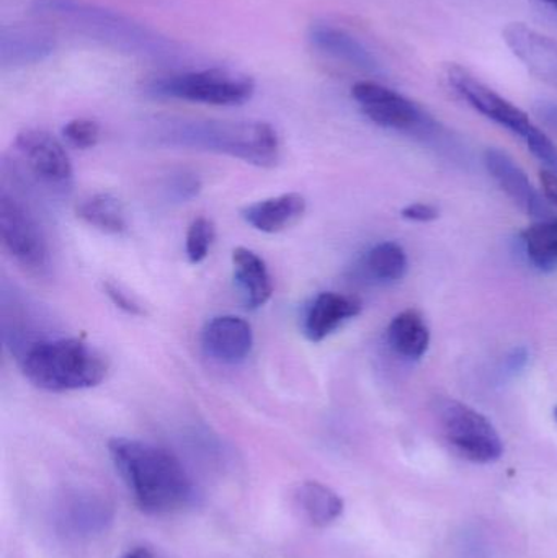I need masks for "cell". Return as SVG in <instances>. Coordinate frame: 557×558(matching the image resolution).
Instances as JSON below:
<instances>
[{
    "instance_id": "cell-9",
    "label": "cell",
    "mask_w": 557,
    "mask_h": 558,
    "mask_svg": "<svg viewBox=\"0 0 557 558\" xmlns=\"http://www.w3.org/2000/svg\"><path fill=\"white\" fill-rule=\"evenodd\" d=\"M353 100L362 113L385 130L405 134H431L437 123L414 100L375 81H360L352 87Z\"/></svg>"
},
{
    "instance_id": "cell-25",
    "label": "cell",
    "mask_w": 557,
    "mask_h": 558,
    "mask_svg": "<svg viewBox=\"0 0 557 558\" xmlns=\"http://www.w3.org/2000/svg\"><path fill=\"white\" fill-rule=\"evenodd\" d=\"M71 520L75 530L94 533V531L104 530L110 517H108V510L104 504L92 500V504L90 501H82V504L78 501V504L72 505Z\"/></svg>"
},
{
    "instance_id": "cell-16",
    "label": "cell",
    "mask_w": 557,
    "mask_h": 558,
    "mask_svg": "<svg viewBox=\"0 0 557 558\" xmlns=\"http://www.w3.org/2000/svg\"><path fill=\"white\" fill-rule=\"evenodd\" d=\"M56 41L46 29L35 26H3L0 29V64L23 68L45 61L55 51Z\"/></svg>"
},
{
    "instance_id": "cell-13",
    "label": "cell",
    "mask_w": 557,
    "mask_h": 558,
    "mask_svg": "<svg viewBox=\"0 0 557 558\" xmlns=\"http://www.w3.org/2000/svg\"><path fill=\"white\" fill-rule=\"evenodd\" d=\"M202 344L211 360L222 364H239L251 354L254 331L251 324L238 315H219L206 324Z\"/></svg>"
},
{
    "instance_id": "cell-27",
    "label": "cell",
    "mask_w": 557,
    "mask_h": 558,
    "mask_svg": "<svg viewBox=\"0 0 557 558\" xmlns=\"http://www.w3.org/2000/svg\"><path fill=\"white\" fill-rule=\"evenodd\" d=\"M104 291L105 294L110 298V301L117 305L121 311L126 312L130 315H144L146 311H144L143 305L136 301V298L130 294V292L124 291L121 286H118L117 282L113 281H105L104 282Z\"/></svg>"
},
{
    "instance_id": "cell-31",
    "label": "cell",
    "mask_w": 557,
    "mask_h": 558,
    "mask_svg": "<svg viewBox=\"0 0 557 558\" xmlns=\"http://www.w3.org/2000/svg\"><path fill=\"white\" fill-rule=\"evenodd\" d=\"M542 189L543 193H545L546 199L553 203V205L557 206V175L556 173L549 172V170H545L542 172Z\"/></svg>"
},
{
    "instance_id": "cell-15",
    "label": "cell",
    "mask_w": 557,
    "mask_h": 558,
    "mask_svg": "<svg viewBox=\"0 0 557 558\" xmlns=\"http://www.w3.org/2000/svg\"><path fill=\"white\" fill-rule=\"evenodd\" d=\"M310 41L317 51L343 62L356 71L376 74L379 62L373 52L355 36L329 23H316L310 28Z\"/></svg>"
},
{
    "instance_id": "cell-12",
    "label": "cell",
    "mask_w": 557,
    "mask_h": 558,
    "mask_svg": "<svg viewBox=\"0 0 557 558\" xmlns=\"http://www.w3.org/2000/svg\"><path fill=\"white\" fill-rule=\"evenodd\" d=\"M484 163L497 185L526 215L533 216L540 221L553 218L548 203L543 202L542 196L530 182L529 175L509 154L500 149H487L484 154Z\"/></svg>"
},
{
    "instance_id": "cell-18",
    "label": "cell",
    "mask_w": 557,
    "mask_h": 558,
    "mask_svg": "<svg viewBox=\"0 0 557 558\" xmlns=\"http://www.w3.org/2000/svg\"><path fill=\"white\" fill-rule=\"evenodd\" d=\"M234 279L244 295L245 305L251 311L264 307L274 294V279L261 255L245 247L232 252Z\"/></svg>"
},
{
    "instance_id": "cell-30",
    "label": "cell",
    "mask_w": 557,
    "mask_h": 558,
    "mask_svg": "<svg viewBox=\"0 0 557 558\" xmlns=\"http://www.w3.org/2000/svg\"><path fill=\"white\" fill-rule=\"evenodd\" d=\"M526 361H529V353H526L525 348H517L512 353L509 354L506 361V373L507 374H517L526 366Z\"/></svg>"
},
{
    "instance_id": "cell-5",
    "label": "cell",
    "mask_w": 557,
    "mask_h": 558,
    "mask_svg": "<svg viewBox=\"0 0 557 558\" xmlns=\"http://www.w3.org/2000/svg\"><path fill=\"white\" fill-rule=\"evenodd\" d=\"M157 97L175 98L213 107H239L255 94V82L249 75L226 69H203L167 75L150 85Z\"/></svg>"
},
{
    "instance_id": "cell-22",
    "label": "cell",
    "mask_w": 557,
    "mask_h": 558,
    "mask_svg": "<svg viewBox=\"0 0 557 558\" xmlns=\"http://www.w3.org/2000/svg\"><path fill=\"white\" fill-rule=\"evenodd\" d=\"M75 215L85 225L105 232V234H123L128 229L126 215L120 199L108 193L88 196L75 208Z\"/></svg>"
},
{
    "instance_id": "cell-1",
    "label": "cell",
    "mask_w": 557,
    "mask_h": 558,
    "mask_svg": "<svg viewBox=\"0 0 557 558\" xmlns=\"http://www.w3.org/2000/svg\"><path fill=\"white\" fill-rule=\"evenodd\" d=\"M108 452L137 507L146 513H172L192 500V481L182 462L167 449L137 439L113 438Z\"/></svg>"
},
{
    "instance_id": "cell-32",
    "label": "cell",
    "mask_w": 557,
    "mask_h": 558,
    "mask_svg": "<svg viewBox=\"0 0 557 558\" xmlns=\"http://www.w3.org/2000/svg\"><path fill=\"white\" fill-rule=\"evenodd\" d=\"M123 558H153L147 549H134L128 553Z\"/></svg>"
},
{
    "instance_id": "cell-10",
    "label": "cell",
    "mask_w": 557,
    "mask_h": 558,
    "mask_svg": "<svg viewBox=\"0 0 557 558\" xmlns=\"http://www.w3.org/2000/svg\"><path fill=\"white\" fill-rule=\"evenodd\" d=\"M13 154L33 180L52 192H65L74 179L71 159L62 144L45 130L16 134Z\"/></svg>"
},
{
    "instance_id": "cell-8",
    "label": "cell",
    "mask_w": 557,
    "mask_h": 558,
    "mask_svg": "<svg viewBox=\"0 0 557 558\" xmlns=\"http://www.w3.org/2000/svg\"><path fill=\"white\" fill-rule=\"evenodd\" d=\"M0 239L10 257L29 274L49 268V245L45 231L22 199L2 189L0 192Z\"/></svg>"
},
{
    "instance_id": "cell-21",
    "label": "cell",
    "mask_w": 557,
    "mask_h": 558,
    "mask_svg": "<svg viewBox=\"0 0 557 558\" xmlns=\"http://www.w3.org/2000/svg\"><path fill=\"white\" fill-rule=\"evenodd\" d=\"M408 255L396 242H382L370 248L362 262L363 275L375 284H395L408 274Z\"/></svg>"
},
{
    "instance_id": "cell-29",
    "label": "cell",
    "mask_w": 557,
    "mask_h": 558,
    "mask_svg": "<svg viewBox=\"0 0 557 558\" xmlns=\"http://www.w3.org/2000/svg\"><path fill=\"white\" fill-rule=\"evenodd\" d=\"M536 117L546 128L557 134V104L556 101H540L535 107Z\"/></svg>"
},
{
    "instance_id": "cell-19",
    "label": "cell",
    "mask_w": 557,
    "mask_h": 558,
    "mask_svg": "<svg viewBox=\"0 0 557 558\" xmlns=\"http://www.w3.org/2000/svg\"><path fill=\"white\" fill-rule=\"evenodd\" d=\"M389 347L405 360L417 361L427 353L431 330L421 312L408 308L392 318L388 327Z\"/></svg>"
},
{
    "instance_id": "cell-3",
    "label": "cell",
    "mask_w": 557,
    "mask_h": 558,
    "mask_svg": "<svg viewBox=\"0 0 557 558\" xmlns=\"http://www.w3.org/2000/svg\"><path fill=\"white\" fill-rule=\"evenodd\" d=\"M164 140L182 146L228 154L257 167H275L280 160V137L264 121H170Z\"/></svg>"
},
{
    "instance_id": "cell-6",
    "label": "cell",
    "mask_w": 557,
    "mask_h": 558,
    "mask_svg": "<svg viewBox=\"0 0 557 558\" xmlns=\"http://www.w3.org/2000/svg\"><path fill=\"white\" fill-rule=\"evenodd\" d=\"M435 415L441 435L461 458L474 464H493L502 458V439L483 413L458 400L440 399Z\"/></svg>"
},
{
    "instance_id": "cell-24",
    "label": "cell",
    "mask_w": 557,
    "mask_h": 558,
    "mask_svg": "<svg viewBox=\"0 0 557 558\" xmlns=\"http://www.w3.org/2000/svg\"><path fill=\"white\" fill-rule=\"evenodd\" d=\"M215 241V226L208 218H196L186 232L185 252L190 264L198 265L206 260Z\"/></svg>"
},
{
    "instance_id": "cell-14",
    "label": "cell",
    "mask_w": 557,
    "mask_h": 558,
    "mask_svg": "<svg viewBox=\"0 0 557 558\" xmlns=\"http://www.w3.org/2000/svg\"><path fill=\"white\" fill-rule=\"evenodd\" d=\"M362 312V304L355 298L339 292H320L311 302L304 314L303 331L307 340L320 343L339 330L346 322Z\"/></svg>"
},
{
    "instance_id": "cell-26",
    "label": "cell",
    "mask_w": 557,
    "mask_h": 558,
    "mask_svg": "<svg viewBox=\"0 0 557 558\" xmlns=\"http://www.w3.org/2000/svg\"><path fill=\"white\" fill-rule=\"evenodd\" d=\"M62 136L75 149H92L100 141V126L97 121L77 118L62 128Z\"/></svg>"
},
{
    "instance_id": "cell-4",
    "label": "cell",
    "mask_w": 557,
    "mask_h": 558,
    "mask_svg": "<svg viewBox=\"0 0 557 558\" xmlns=\"http://www.w3.org/2000/svg\"><path fill=\"white\" fill-rule=\"evenodd\" d=\"M36 12L52 16L77 32L131 54H169L172 46L140 23L84 0H36Z\"/></svg>"
},
{
    "instance_id": "cell-20",
    "label": "cell",
    "mask_w": 557,
    "mask_h": 558,
    "mask_svg": "<svg viewBox=\"0 0 557 558\" xmlns=\"http://www.w3.org/2000/svg\"><path fill=\"white\" fill-rule=\"evenodd\" d=\"M294 498L301 513L313 526L327 527L342 517V498L319 482H304L298 487Z\"/></svg>"
},
{
    "instance_id": "cell-2",
    "label": "cell",
    "mask_w": 557,
    "mask_h": 558,
    "mask_svg": "<svg viewBox=\"0 0 557 558\" xmlns=\"http://www.w3.org/2000/svg\"><path fill=\"white\" fill-rule=\"evenodd\" d=\"M22 371L39 389L72 392L98 386L107 376L108 361L81 338H48L23 351Z\"/></svg>"
},
{
    "instance_id": "cell-11",
    "label": "cell",
    "mask_w": 557,
    "mask_h": 558,
    "mask_svg": "<svg viewBox=\"0 0 557 558\" xmlns=\"http://www.w3.org/2000/svg\"><path fill=\"white\" fill-rule=\"evenodd\" d=\"M512 54L546 84L557 87V39L525 23H510L502 33Z\"/></svg>"
},
{
    "instance_id": "cell-17",
    "label": "cell",
    "mask_w": 557,
    "mask_h": 558,
    "mask_svg": "<svg viewBox=\"0 0 557 558\" xmlns=\"http://www.w3.org/2000/svg\"><path fill=\"white\" fill-rule=\"evenodd\" d=\"M306 198L300 193H284L274 198L261 199L245 206L242 218L255 231L278 234L296 225L306 213Z\"/></svg>"
},
{
    "instance_id": "cell-33",
    "label": "cell",
    "mask_w": 557,
    "mask_h": 558,
    "mask_svg": "<svg viewBox=\"0 0 557 558\" xmlns=\"http://www.w3.org/2000/svg\"><path fill=\"white\" fill-rule=\"evenodd\" d=\"M543 3H546V5L552 7V9L557 10V0H542Z\"/></svg>"
},
{
    "instance_id": "cell-7",
    "label": "cell",
    "mask_w": 557,
    "mask_h": 558,
    "mask_svg": "<svg viewBox=\"0 0 557 558\" xmlns=\"http://www.w3.org/2000/svg\"><path fill=\"white\" fill-rule=\"evenodd\" d=\"M445 77H447L448 85L453 88L455 94L460 95L471 108L486 117L487 120L494 121L504 130L510 131L520 140L525 141L526 146H530L533 141L538 140L545 133L542 128L536 126L530 120L526 111L507 100L489 85L484 84L468 69L450 64L447 72H445Z\"/></svg>"
},
{
    "instance_id": "cell-28",
    "label": "cell",
    "mask_w": 557,
    "mask_h": 558,
    "mask_svg": "<svg viewBox=\"0 0 557 558\" xmlns=\"http://www.w3.org/2000/svg\"><path fill=\"white\" fill-rule=\"evenodd\" d=\"M438 216H440L438 208L428 203H414L405 206L401 211V218L411 222H432L438 219Z\"/></svg>"
},
{
    "instance_id": "cell-23",
    "label": "cell",
    "mask_w": 557,
    "mask_h": 558,
    "mask_svg": "<svg viewBox=\"0 0 557 558\" xmlns=\"http://www.w3.org/2000/svg\"><path fill=\"white\" fill-rule=\"evenodd\" d=\"M526 257L542 271L557 268V219L535 222L520 234Z\"/></svg>"
},
{
    "instance_id": "cell-34",
    "label": "cell",
    "mask_w": 557,
    "mask_h": 558,
    "mask_svg": "<svg viewBox=\"0 0 557 558\" xmlns=\"http://www.w3.org/2000/svg\"><path fill=\"white\" fill-rule=\"evenodd\" d=\"M555 418H556V422H557V407L555 409Z\"/></svg>"
}]
</instances>
